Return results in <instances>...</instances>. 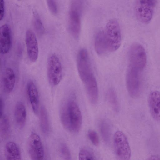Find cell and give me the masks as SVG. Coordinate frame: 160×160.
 <instances>
[{
	"instance_id": "3957f363",
	"label": "cell",
	"mask_w": 160,
	"mask_h": 160,
	"mask_svg": "<svg viewBox=\"0 0 160 160\" xmlns=\"http://www.w3.org/2000/svg\"><path fill=\"white\" fill-rule=\"evenodd\" d=\"M83 0H72L69 12L68 28L72 37L78 39L81 28V16Z\"/></svg>"
},
{
	"instance_id": "7c38bea8",
	"label": "cell",
	"mask_w": 160,
	"mask_h": 160,
	"mask_svg": "<svg viewBox=\"0 0 160 160\" xmlns=\"http://www.w3.org/2000/svg\"><path fill=\"white\" fill-rule=\"evenodd\" d=\"M12 44L11 29L7 24L2 25L0 29V52L2 54L8 53Z\"/></svg>"
},
{
	"instance_id": "4fadbf2b",
	"label": "cell",
	"mask_w": 160,
	"mask_h": 160,
	"mask_svg": "<svg viewBox=\"0 0 160 160\" xmlns=\"http://www.w3.org/2000/svg\"><path fill=\"white\" fill-rule=\"evenodd\" d=\"M150 110L152 117L160 121V92L155 91L150 94L148 99Z\"/></svg>"
},
{
	"instance_id": "2e32d148",
	"label": "cell",
	"mask_w": 160,
	"mask_h": 160,
	"mask_svg": "<svg viewBox=\"0 0 160 160\" xmlns=\"http://www.w3.org/2000/svg\"><path fill=\"white\" fill-rule=\"evenodd\" d=\"M5 156L7 160L21 159L20 151L17 144L12 141L7 143L5 147Z\"/></svg>"
},
{
	"instance_id": "484cf974",
	"label": "cell",
	"mask_w": 160,
	"mask_h": 160,
	"mask_svg": "<svg viewBox=\"0 0 160 160\" xmlns=\"http://www.w3.org/2000/svg\"><path fill=\"white\" fill-rule=\"evenodd\" d=\"M88 137L92 143L96 146L99 144V139L96 132L93 130H90L88 132Z\"/></svg>"
},
{
	"instance_id": "5b68a950",
	"label": "cell",
	"mask_w": 160,
	"mask_h": 160,
	"mask_svg": "<svg viewBox=\"0 0 160 160\" xmlns=\"http://www.w3.org/2000/svg\"><path fill=\"white\" fill-rule=\"evenodd\" d=\"M157 0H136L134 12L137 19L147 24L151 21L154 14Z\"/></svg>"
},
{
	"instance_id": "44dd1931",
	"label": "cell",
	"mask_w": 160,
	"mask_h": 160,
	"mask_svg": "<svg viewBox=\"0 0 160 160\" xmlns=\"http://www.w3.org/2000/svg\"><path fill=\"white\" fill-rule=\"evenodd\" d=\"M0 119L1 136L2 138L6 139L8 137L10 133L9 120L6 116L3 115L0 118Z\"/></svg>"
},
{
	"instance_id": "f546056e",
	"label": "cell",
	"mask_w": 160,
	"mask_h": 160,
	"mask_svg": "<svg viewBox=\"0 0 160 160\" xmlns=\"http://www.w3.org/2000/svg\"></svg>"
},
{
	"instance_id": "7402d4cb",
	"label": "cell",
	"mask_w": 160,
	"mask_h": 160,
	"mask_svg": "<svg viewBox=\"0 0 160 160\" xmlns=\"http://www.w3.org/2000/svg\"><path fill=\"white\" fill-rule=\"evenodd\" d=\"M107 98L113 109L116 112H118L119 110V103L116 92L113 89H110L108 91Z\"/></svg>"
},
{
	"instance_id": "ac0fdd59",
	"label": "cell",
	"mask_w": 160,
	"mask_h": 160,
	"mask_svg": "<svg viewBox=\"0 0 160 160\" xmlns=\"http://www.w3.org/2000/svg\"><path fill=\"white\" fill-rule=\"evenodd\" d=\"M95 49L98 55H102L108 51L104 32L100 31L96 35L94 42Z\"/></svg>"
},
{
	"instance_id": "4316f807",
	"label": "cell",
	"mask_w": 160,
	"mask_h": 160,
	"mask_svg": "<svg viewBox=\"0 0 160 160\" xmlns=\"http://www.w3.org/2000/svg\"><path fill=\"white\" fill-rule=\"evenodd\" d=\"M48 5L51 12L53 14L58 12V7L55 0H47Z\"/></svg>"
},
{
	"instance_id": "9a60e30c",
	"label": "cell",
	"mask_w": 160,
	"mask_h": 160,
	"mask_svg": "<svg viewBox=\"0 0 160 160\" xmlns=\"http://www.w3.org/2000/svg\"><path fill=\"white\" fill-rule=\"evenodd\" d=\"M26 117V110L24 104L21 102H18L15 106L14 117L16 124L19 128L24 127Z\"/></svg>"
},
{
	"instance_id": "e0dca14e",
	"label": "cell",
	"mask_w": 160,
	"mask_h": 160,
	"mask_svg": "<svg viewBox=\"0 0 160 160\" xmlns=\"http://www.w3.org/2000/svg\"><path fill=\"white\" fill-rule=\"evenodd\" d=\"M15 82V75L13 70L8 68L5 70L3 77V86L5 91L9 93L13 90Z\"/></svg>"
},
{
	"instance_id": "ba28073f",
	"label": "cell",
	"mask_w": 160,
	"mask_h": 160,
	"mask_svg": "<svg viewBox=\"0 0 160 160\" xmlns=\"http://www.w3.org/2000/svg\"><path fill=\"white\" fill-rule=\"evenodd\" d=\"M129 65L142 71L147 63L146 52L143 47L138 43L133 44L131 46L129 52Z\"/></svg>"
},
{
	"instance_id": "d6986e66",
	"label": "cell",
	"mask_w": 160,
	"mask_h": 160,
	"mask_svg": "<svg viewBox=\"0 0 160 160\" xmlns=\"http://www.w3.org/2000/svg\"><path fill=\"white\" fill-rule=\"evenodd\" d=\"M99 129L102 138L106 143H108L110 140L111 128L109 122L105 119L102 120L99 124Z\"/></svg>"
},
{
	"instance_id": "6da1fadb",
	"label": "cell",
	"mask_w": 160,
	"mask_h": 160,
	"mask_svg": "<svg viewBox=\"0 0 160 160\" xmlns=\"http://www.w3.org/2000/svg\"><path fill=\"white\" fill-rule=\"evenodd\" d=\"M77 66L79 75L84 85L89 100L92 104H95L98 100V87L88 52L85 48L81 49L78 52Z\"/></svg>"
},
{
	"instance_id": "277c9868",
	"label": "cell",
	"mask_w": 160,
	"mask_h": 160,
	"mask_svg": "<svg viewBox=\"0 0 160 160\" xmlns=\"http://www.w3.org/2000/svg\"><path fill=\"white\" fill-rule=\"evenodd\" d=\"M108 51H116L120 47L121 42L120 27L115 19H111L107 23L104 31Z\"/></svg>"
},
{
	"instance_id": "30bf717a",
	"label": "cell",
	"mask_w": 160,
	"mask_h": 160,
	"mask_svg": "<svg viewBox=\"0 0 160 160\" xmlns=\"http://www.w3.org/2000/svg\"><path fill=\"white\" fill-rule=\"evenodd\" d=\"M28 150L32 159H43L44 156V147L39 136L35 133H32L30 136L28 141Z\"/></svg>"
},
{
	"instance_id": "5bb4252c",
	"label": "cell",
	"mask_w": 160,
	"mask_h": 160,
	"mask_svg": "<svg viewBox=\"0 0 160 160\" xmlns=\"http://www.w3.org/2000/svg\"><path fill=\"white\" fill-rule=\"evenodd\" d=\"M27 90L32 109L34 113L37 115L38 112L39 97L37 87L32 81L28 82Z\"/></svg>"
},
{
	"instance_id": "8fae6325",
	"label": "cell",
	"mask_w": 160,
	"mask_h": 160,
	"mask_svg": "<svg viewBox=\"0 0 160 160\" xmlns=\"http://www.w3.org/2000/svg\"><path fill=\"white\" fill-rule=\"evenodd\" d=\"M25 42L29 60L32 62H35L38 57V46L34 33L30 30H28L26 32Z\"/></svg>"
},
{
	"instance_id": "f1b7e54d",
	"label": "cell",
	"mask_w": 160,
	"mask_h": 160,
	"mask_svg": "<svg viewBox=\"0 0 160 160\" xmlns=\"http://www.w3.org/2000/svg\"><path fill=\"white\" fill-rule=\"evenodd\" d=\"M0 117L1 118L3 115L4 104L3 100L1 97L0 100Z\"/></svg>"
},
{
	"instance_id": "ffe728a7",
	"label": "cell",
	"mask_w": 160,
	"mask_h": 160,
	"mask_svg": "<svg viewBox=\"0 0 160 160\" xmlns=\"http://www.w3.org/2000/svg\"><path fill=\"white\" fill-rule=\"evenodd\" d=\"M40 121L42 132L45 134H47L49 131V125L47 111L43 106L41 108Z\"/></svg>"
},
{
	"instance_id": "9c48e42d",
	"label": "cell",
	"mask_w": 160,
	"mask_h": 160,
	"mask_svg": "<svg viewBox=\"0 0 160 160\" xmlns=\"http://www.w3.org/2000/svg\"><path fill=\"white\" fill-rule=\"evenodd\" d=\"M140 72L136 68L129 65L126 78L127 87L130 95L133 98H137L140 94Z\"/></svg>"
},
{
	"instance_id": "52a82bcc",
	"label": "cell",
	"mask_w": 160,
	"mask_h": 160,
	"mask_svg": "<svg viewBox=\"0 0 160 160\" xmlns=\"http://www.w3.org/2000/svg\"><path fill=\"white\" fill-rule=\"evenodd\" d=\"M47 74L49 81L52 85H57L61 80L62 65L59 58L55 54L51 55L48 59Z\"/></svg>"
},
{
	"instance_id": "cb8c5ba5",
	"label": "cell",
	"mask_w": 160,
	"mask_h": 160,
	"mask_svg": "<svg viewBox=\"0 0 160 160\" xmlns=\"http://www.w3.org/2000/svg\"><path fill=\"white\" fill-rule=\"evenodd\" d=\"M33 26L35 31L39 36H42L45 32V29L38 14L34 13Z\"/></svg>"
},
{
	"instance_id": "8992f818",
	"label": "cell",
	"mask_w": 160,
	"mask_h": 160,
	"mask_svg": "<svg viewBox=\"0 0 160 160\" xmlns=\"http://www.w3.org/2000/svg\"><path fill=\"white\" fill-rule=\"evenodd\" d=\"M114 145L117 157L120 160H128L131 156V151L127 138L120 131H116L114 136Z\"/></svg>"
},
{
	"instance_id": "603a6c76",
	"label": "cell",
	"mask_w": 160,
	"mask_h": 160,
	"mask_svg": "<svg viewBox=\"0 0 160 160\" xmlns=\"http://www.w3.org/2000/svg\"><path fill=\"white\" fill-rule=\"evenodd\" d=\"M79 159L80 160H93L96 159L95 153L88 147H84L80 150L78 154Z\"/></svg>"
},
{
	"instance_id": "83f0119b",
	"label": "cell",
	"mask_w": 160,
	"mask_h": 160,
	"mask_svg": "<svg viewBox=\"0 0 160 160\" xmlns=\"http://www.w3.org/2000/svg\"><path fill=\"white\" fill-rule=\"evenodd\" d=\"M5 14V7L4 0H0V18L2 20Z\"/></svg>"
},
{
	"instance_id": "d4e9b609",
	"label": "cell",
	"mask_w": 160,
	"mask_h": 160,
	"mask_svg": "<svg viewBox=\"0 0 160 160\" xmlns=\"http://www.w3.org/2000/svg\"><path fill=\"white\" fill-rule=\"evenodd\" d=\"M60 150L61 155L64 159H71V156L70 150L66 144L62 143L60 145Z\"/></svg>"
},
{
	"instance_id": "7a4b0ae2",
	"label": "cell",
	"mask_w": 160,
	"mask_h": 160,
	"mask_svg": "<svg viewBox=\"0 0 160 160\" xmlns=\"http://www.w3.org/2000/svg\"><path fill=\"white\" fill-rule=\"evenodd\" d=\"M61 120L64 127L71 132H79L82 124L81 111L76 102L69 100L63 105L61 113Z\"/></svg>"
}]
</instances>
